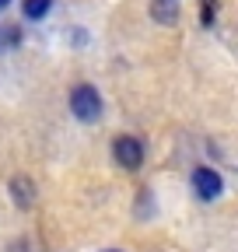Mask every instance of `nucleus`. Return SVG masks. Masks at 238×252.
Masks as SVG:
<instances>
[{
    "mask_svg": "<svg viewBox=\"0 0 238 252\" xmlns=\"http://www.w3.org/2000/svg\"><path fill=\"white\" fill-rule=\"evenodd\" d=\"M151 18L158 25H175L178 18V0H151Z\"/></svg>",
    "mask_w": 238,
    "mask_h": 252,
    "instance_id": "obj_5",
    "label": "nucleus"
},
{
    "mask_svg": "<svg viewBox=\"0 0 238 252\" xmlns=\"http://www.w3.org/2000/svg\"><path fill=\"white\" fill-rule=\"evenodd\" d=\"M49 7H53V0H21V11H25V18H28V21L46 18V14H49Z\"/></svg>",
    "mask_w": 238,
    "mask_h": 252,
    "instance_id": "obj_6",
    "label": "nucleus"
},
{
    "mask_svg": "<svg viewBox=\"0 0 238 252\" xmlns=\"http://www.w3.org/2000/svg\"><path fill=\"white\" fill-rule=\"evenodd\" d=\"M200 7H203V14H200L203 25H210L214 21V11H217V0H200Z\"/></svg>",
    "mask_w": 238,
    "mask_h": 252,
    "instance_id": "obj_7",
    "label": "nucleus"
},
{
    "mask_svg": "<svg viewBox=\"0 0 238 252\" xmlns=\"http://www.w3.org/2000/svg\"><path fill=\"white\" fill-rule=\"evenodd\" d=\"M7 4H11V0H0V11H4V7H7Z\"/></svg>",
    "mask_w": 238,
    "mask_h": 252,
    "instance_id": "obj_8",
    "label": "nucleus"
},
{
    "mask_svg": "<svg viewBox=\"0 0 238 252\" xmlns=\"http://www.w3.org/2000/svg\"><path fill=\"white\" fill-rule=\"evenodd\" d=\"M193 189H196V196L200 200H217L221 193H224V179L214 172V168H207V165H200V168H193Z\"/></svg>",
    "mask_w": 238,
    "mask_h": 252,
    "instance_id": "obj_3",
    "label": "nucleus"
},
{
    "mask_svg": "<svg viewBox=\"0 0 238 252\" xmlns=\"http://www.w3.org/2000/svg\"><path fill=\"white\" fill-rule=\"evenodd\" d=\"M70 112L81 123L102 119V94L95 91V84H74V91H70Z\"/></svg>",
    "mask_w": 238,
    "mask_h": 252,
    "instance_id": "obj_1",
    "label": "nucleus"
},
{
    "mask_svg": "<svg viewBox=\"0 0 238 252\" xmlns=\"http://www.w3.org/2000/svg\"><path fill=\"white\" fill-rule=\"evenodd\" d=\"M11 196H14V203L21 207V210H28L35 203V186H32V179L28 175H14L11 179Z\"/></svg>",
    "mask_w": 238,
    "mask_h": 252,
    "instance_id": "obj_4",
    "label": "nucleus"
},
{
    "mask_svg": "<svg viewBox=\"0 0 238 252\" xmlns=\"http://www.w3.org/2000/svg\"><path fill=\"white\" fill-rule=\"evenodd\" d=\"M105 252H119V249H105Z\"/></svg>",
    "mask_w": 238,
    "mask_h": 252,
    "instance_id": "obj_9",
    "label": "nucleus"
},
{
    "mask_svg": "<svg viewBox=\"0 0 238 252\" xmlns=\"http://www.w3.org/2000/svg\"><path fill=\"white\" fill-rule=\"evenodd\" d=\"M112 158H116L119 168L137 172V168L144 165V144H140V137H130V133L116 137V140H112Z\"/></svg>",
    "mask_w": 238,
    "mask_h": 252,
    "instance_id": "obj_2",
    "label": "nucleus"
}]
</instances>
